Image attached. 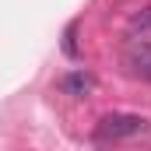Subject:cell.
Masks as SVG:
<instances>
[{
  "label": "cell",
  "mask_w": 151,
  "mask_h": 151,
  "mask_svg": "<svg viewBox=\"0 0 151 151\" xmlns=\"http://www.w3.org/2000/svg\"><path fill=\"white\" fill-rule=\"evenodd\" d=\"M99 141H119V137H137V134H148V119L134 113H109L99 119Z\"/></svg>",
  "instance_id": "obj_1"
},
{
  "label": "cell",
  "mask_w": 151,
  "mask_h": 151,
  "mask_svg": "<svg viewBox=\"0 0 151 151\" xmlns=\"http://www.w3.org/2000/svg\"><path fill=\"white\" fill-rule=\"evenodd\" d=\"M60 91L63 95H74V99H84V95L95 91V77L88 74V70H70V74H63V81H60Z\"/></svg>",
  "instance_id": "obj_2"
},
{
  "label": "cell",
  "mask_w": 151,
  "mask_h": 151,
  "mask_svg": "<svg viewBox=\"0 0 151 151\" xmlns=\"http://www.w3.org/2000/svg\"><path fill=\"white\" fill-rule=\"evenodd\" d=\"M127 67H130L134 74H141V77H151V46L148 42H141V39L130 42V49H127Z\"/></svg>",
  "instance_id": "obj_3"
},
{
  "label": "cell",
  "mask_w": 151,
  "mask_h": 151,
  "mask_svg": "<svg viewBox=\"0 0 151 151\" xmlns=\"http://www.w3.org/2000/svg\"><path fill=\"white\" fill-rule=\"evenodd\" d=\"M130 25H134L137 32H151V4H148V7H141V11L130 18Z\"/></svg>",
  "instance_id": "obj_4"
},
{
  "label": "cell",
  "mask_w": 151,
  "mask_h": 151,
  "mask_svg": "<svg viewBox=\"0 0 151 151\" xmlns=\"http://www.w3.org/2000/svg\"><path fill=\"white\" fill-rule=\"evenodd\" d=\"M74 35H77V25H70V28H67V35H63V53L77 60V42H74Z\"/></svg>",
  "instance_id": "obj_5"
}]
</instances>
